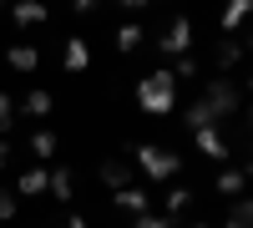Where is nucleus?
I'll return each instance as SVG.
<instances>
[{"label": "nucleus", "instance_id": "obj_1", "mask_svg": "<svg viewBox=\"0 0 253 228\" xmlns=\"http://www.w3.org/2000/svg\"><path fill=\"white\" fill-rule=\"evenodd\" d=\"M177 87H182V81L172 76V71H167V66H157V71H142L137 76V107L147 112V117H172L177 112Z\"/></svg>", "mask_w": 253, "mask_h": 228}, {"label": "nucleus", "instance_id": "obj_2", "mask_svg": "<svg viewBox=\"0 0 253 228\" xmlns=\"http://www.w3.org/2000/svg\"><path fill=\"white\" fill-rule=\"evenodd\" d=\"M126 162H132V173H142L147 182H177L182 178V152L162 147V142H137V147H126Z\"/></svg>", "mask_w": 253, "mask_h": 228}, {"label": "nucleus", "instance_id": "obj_3", "mask_svg": "<svg viewBox=\"0 0 253 228\" xmlns=\"http://www.w3.org/2000/svg\"><path fill=\"white\" fill-rule=\"evenodd\" d=\"M198 101L213 112V122H223V117H243V91H238L228 76H213V81H208V91H203Z\"/></svg>", "mask_w": 253, "mask_h": 228}, {"label": "nucleus", "instance_id": "obj_4", "mask_svg": "<svg viewBox=\"0 0 253 228\" xmlns=\"http://www.w3.org/2000/svg\"><path fill=\"white\" fill-rule=\"evenodd\" d=\"M157 51L172 56V61L193 51V15H172V20H167V31L157 36Z\"/></svg>", "mask_w": 253, "mask_h": 228}, {"label": "nucleus", "instance_id": "obj_5", "mask_svg": "<svg viewBox=\"0 0 253 228\" xmlns=\"http://www.w3.org/2000/svg\"><path fill=\"white\" fill-rule=\"evenodd\" d=\"M193 147H198L208 162H218V168H228V157H233V147H228V137H223L218 122H208V127L193 132Z\"/></svg>", "mask_w": 253, "mask_h": 228}, {"label": "nucleus", "instance_id": "obj_6", "mask_svg": "<svg viewBox=\"0 0 253 228\" xmlns=\"http://www.w3.org/2000/svg\"><path fill=\"white\" fill-rule=\"evenodd\" d=\"M61 71H66V76H86V71H91V46H86V36H66V46H61Z\"/></svg>", "mask_w": 253, "mask_h": 228}, {"label": "nucleus", "instance_id": "obj_7", "mask_svg": "<svg viewBox=\"0 0 253 228\" xmlns=\"http://www.w3.org/2000/svg\"><path fill=\"white\" fill-rule=\"evenodd\" d=\"M10 20H15V31H41L51 20V5H46V0H15Z\"/></svg>", "mask_w": 253, "mask_h": 228}, {"label": "nucleus", "instance_id": "obj_8", "mask_svg": "<svg viewBox=\"0 0 253 228\" xmlns=\"http://www.w3.org/2000/svg\"><path fill=\"white\" fill-rule=\"evenodd\" d=\"M112 208H117V213H126V218L152 213V193L137 188V182H126V188H117V193H112Z\"/></svg>", "mask_w": 253, "mask_h": 228}, {"label": "nucleus", "instance_id": "obj_9", "mask_svg": "<svg viewBox=\"0 0 253 228\" xmlns=\"http://www.w3.org/2000/svg\"><path fill=\"white\" fill-rule=\"evenodd\" d=\"M193 203H198V188H193V182H172V188L162 193V213H167V218H182Z\"/></svg>", "mask_w": 253, "mask_h": 228}, {"label": "nucleus", "instance_id": "obj_10", "mask_svg": "<svg viewBox=\"0 0 253 228\" xmlns=\"http://www.w3.org/2000/svg\"><path fill=\"white\" fill-rule=\"evenodd\" d=\"M46 193L61 203V208H71V203H76V178H71V168H51V173H46Z\"/></svg>", "mask_w": 253, "mask_h": 228}, {"label": "nucleus", "instance_id": "obj_11", "mask_svg": "<svg viewBox=\"0 0 253 228\" xmlns=\"http://www.w3.org/2000/svg\"><path fill=\"white\" fill-rule=\"evenodd\" d=\"M51 112H56V96L46 87H36V91H26L15 101V117H51Z\"/></svg>", "mask_w": 253, "mask_h": 228}, {"label": "nucleus", "instance_id": "obj_12", "mask_svg": "<svg viewBox=\"0 0 253 228\" xmlns=\"http://www.w3.org/2000/svg\"><path fill=\"white\" fill-rule=\"evenodd\" d=\"M248 15H253V0H228V5L218 10V31H223V36H238Z\"/></svg>", "mask_w": 253, "mask_h": 228}, {"label": "nucleus", "instance_id": "obj_13", "mask_svg": "<svg viewBox=\"0 0 253 228\" xmlns=\"http://www.w3.org/2000/svg\"><path fill=\"white\" fill-rule=\"evenodd\" d=\"M5 66H10L15 76H36V71H41V51H36V46H20V41H15V46L5 51Z\"/></svg>", "mask_w": 253, "mask_h": 228}, {"label": "nucleus", "instance_id": "obj_14", "mask_svg": "<svg viewBox=\"0 0 253 228\" xmlns=\"http://www.w3.org/2000/svg\"><path fill=\"white\" fill-rule=\"evenodd\" d=\"M213 188H218V198H243V188H248V168H218Z\"/></svg>", "mask_w": 253, "mask_h": 228}, {"label": "nucleus", "instance_id": "obj_15", "mask_svg": "<svg viewBox=\"0 0 253 228\" xmlns=\"http://www.w3.org/2000/svg\"><path fill=\"white\" fill-rule=\"evenodd\" d=\"M41 193H46V168L36 162V168H26L15 178V198H41Z\"/></svg>", "mask_w": 253, "mask_h": 228}, {"label": "nucleus", "instance_id": "obj_16", "mask_svg": "<svg viewBox=\"0 0 253 228\" xmlns=\"http://www.w3.org/2000/svg\"><path fill=\"white\" fill-rule=\"evenodd\" d=\"M213 61H218V76H223L228 66H238V61H243V41H233V36H218V46H213Z\"/></svg>", "mask_w": 253, "mask_h": 228}, {"label": "nucleus", "instance_id": "obj_17", "mask_svg": "<svg viewBox=\"0 0 253 228\" xmlns=\"http://www.w3.org/2000/svg\"><path fill=\"white\" fill-rule=\"evenodd\" d=\"M56 152H61V137H56L51 127H41V132H31V157H36V162H51Z\"/></svg>", "mask_w": 253, "mask_h": 228}, {"label": "nucleus", "instance_id": "obj_18", "mask_svg": "<svg viewBox=\"0 0 253 228\" xmlns=\"http://www.w3.org/2000/svg\"><path fill=\"white\" fill-rule=\"evenodd\" d=\"M101 182H107V188L117 193V188H126V182H132V162L126 157H117V162H101V173H96Z\"/></svg>", "mask_w": 253, "mask_h": 228}, {"label": "nucleus", "instance_id": "obj_19", "mask_svg": "<svg viewBox=\"0 0 253 228\" xmlns=\"http://www.w3.org/2000/svg\"><path fill=\"white\" fill-rule=\"evenodd\" d=\"M142 20H122V26H117V51L122 56H132V51H142Z\"/></svg>", "mask_w": 253, "mask_h": 228}, {"label": "nucleus", "instance_id": "obj_20", "mask_svg": "<svg viewBox=\"0 0 253 228\" xmlns=\"http://www.w3.org/2000/svg\"><path fill=\"white\" fill-rule=\"evenodd\" d=\"M167 71H172L177 81H193V76H203V61H198L193 51H187V56H177V61H172V66H167Z\"/></svg>", "mask_w": 253, "mask_h": 228}, {"label": "nucleus", "instance_id": "obj_21", "mask_svg": "<svg viewBox=\"0 0 253 228\" xmlns=\"http://www.w3.org/2000/svg\"><path fill=\"white\" fill-rule=\"evenodd\" d=\"M223 228H253V208H248V198H233V208H228V223Z\"/></svg>", "mask_w": 253, "mask_h": 228}, {"label": "nucleus", "instance_id": "obj_22", "mask_svg": "<svg viewBox=\"0 0 253 228\" xmlns=\"http://www.w3.org/2000/svg\"><path fill=\"white\" fill-rule=\"evenodd\" d=\"M15 218H20V198L10 188H0V223H15Z\"/></svg>", "mask_w": 253, "mask_h": 228}, {"label": "nucleus", "instance_id": "obj_23", "mask_svg": "<svg viewBox=\"0 0 253 228\" xmlns=\"http://www.w3.org/2000/svg\"><path fill=\"white\" fill-rule=\"evenodd\" d=\"M10 127H15V96H10V91H0V137H5Z\"/></svg>", "mask_w": 253, "mask_h": 228}, {"label": "nucleus", "instance_id": "obj_24", "mask_svg": "<svg viewBox=\"0 0 253 228\" xmlns=\"http://www.w3.org/2000/svg\"><path fill=\"white\" fill-rule=\"evenodd\" d=\"M132 228H177V218H167V213H137Z\"/></svg>", "mask_w": 253, "mask_h": 228}, {"label": "nucleus", "instance_id": "obj_25", "mask_svg": "<svg viewBox=\"0 0 253 228\" xmlns=\"http://www.w3.org/2000/svg\"><path fill=\"white\" fill-rule=\"evenodd\" d=\"M117 5H122V10H126V15H142V10H147V5H152V0H117Z\"/></svg>", "mask_w": 253, "mask_h": 228}, {"label": "nucleus", "instance_id": "obj_26", "mask_svg": "<svg viewBox=\"0 0 253 228\" xmlns=\"http://www.w3.org/2000/svg\"><path fill=\"white\" fill-rule=\"evenodd\" d=\"M66 5H71V10H76V15H91V10H96V5H101V0H66Z\"/></svg>", "mask_w": 253, "mask_h": 228}, {"label": "nucleus", "instance_id": "obj_27", "mask_svg": "<svg viewBox=\"0 0 253 228\" xmlns=\"http://www.w3.org/2000/svg\"><path fill=\"white\" fill-rule=\"evenodd\" d=\"M10 157H15V147H10V142H5V137H0V173H5V168H10Z\"/></svg>", "mask_w": 253, "mask_h": 228}, {"label": "nucleus", "instance_id": "obj_28", "mask_svg": "<svg viewBox=\"0 0 253 228\" xmlns=\"http://www.w3.org/2000/svg\"><path fill=\"white\" fill-rule=\"evenodd\" d=\"M61 228H91V223H86V218H81V213H71V218H66V223H61Z\"/></svg>", "mask_w": 253, "mask_h": 228}, {"label": "nucleus", "instance_id": "obj_29", "mask_svg": "<svg viewBox=\"0 0 253 228\" xmlns=\"http://www.w3.org/2000/svg\"><path fill=\"white\" fill-rule=\"evenodd\" d=\"M187 228H208V223H187Z\"/></svg>", "mask_w": 253, "mask_h": 228}, {"label": "nucleus", "instance_id": "obj_30", "mask_svg": "<svg viewBox=\"0 0 253 228\" xmlns=\"http://www.w3.org/2000/svg\"><path fill=\"white\" fill-rule=\"evenodd\" d=\"M0 5H5V0H0Z\"/></svg>", "mask_w": 253, "mask_h": 228}, {"label": "nucleus", "instance_id": "obj_31", "mask_svg": "<svg viewBox=\"0 0 253 228\" xmlns=\"http://www.w3.org/2000/svg\"><path fill=\"white\" fill-rule=\"evenodd\" d=\"M46 5H51V0H46Z\"/></svg>", "mask_w": 253, "mask_h": 228}]
</instances>
